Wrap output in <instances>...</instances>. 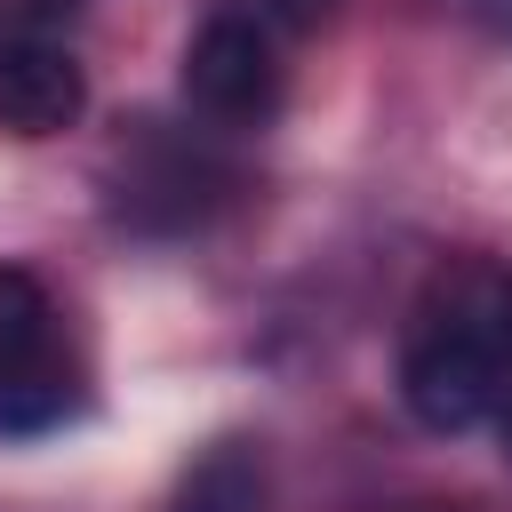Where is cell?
Listing matches in <instances>:
<instances>
[{"label": "cell", "instance_id": "1", "mask_svg": "<svg viewBox=\"0 0 512 512\" xmlns=\"http://www.w3.org/2000/svg\"><path fill=\"white\" fill-rule=\"evenodd\" d=\"M512 392V272L456 256L424 280L400 328V400L424 432H472Z\"/></svg>", "mask_w": 512, "mask_h": 512}, {"label": "cell", "instance_id": "5", "mask_svg": "<svg viewBox=\"0 0 512 512\" xmlns=\"http://www.w3.org/2000/svg\"><path fill=\"white\" fill-rule=\"evenodd\" d=\"M80 104H88V80H80L72 48H56L40 32L0 48V128L8 136H56L80 120Z\"/></svg>", "mask_w": 512, "mask_h": 512}, {"label": "cell", "instance_id": "6", "mask_svg": "<svg viewBox=\"0 0 512 512\" xmlns=\"http://www.w3.org/2000/svg\"><path fill=\"white\" fill-rule=\"evenodd\" d=\"M160 512H264V448L256 440H208L184 472H176V488H168V504Z\"/></svg>", "mask_w": 512, "mask_h": 512}, {"label": "cell", "instance_id": "3", "mask_svg": "<svg viewBox=\"0 0 512 512\" xmlns=\"http://www.w3.org/2000/svg\"><path fill=\"white\" fill-rule=\"evenodd\" d=\"M288 96V64H280V32L256 8H216L192 40H184V104L216 128H264Z\"/></svg>", "mask_w": 512, "mask_h": 512}, {"label": "cell", "instance_id": "4", "mask_svg": "<svg viewBox=\"0 0 512 512\" xmlns=\"http://www.w3.org/2000/svg\"><path fill=\"white\" fill-rule=\"evenodd\" d=\"M232 192V168L192 136H136L120 152V216L144 232H184Z\"/></svg>", "mask_w": 512, "mask_h": 512}, {"label": "cell", "instance_id": "2", "mask_svg": "<svg viewBox=\"0 0 512 512\" xmlns=\"http://www.w3.org/2000/svg\"><path fill=\"white\" fill-rule=\"evenodd\" d=\"M72 400H80V384H72V344H64L56 296L24 264H0V440L56 432L72 416Z\"/></svg>", "mask_w": 512, "mask_h": 512}]
</instances>
